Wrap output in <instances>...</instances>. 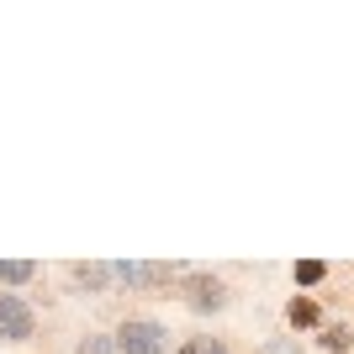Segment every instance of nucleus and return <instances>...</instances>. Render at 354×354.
Masks as SVG:
<instances>
[{"label": "nucleus", "mask_w": 354, "mask_h": 354, "mask_svg": "<svg viewBox=\"0 0 354 354\" xmlns=\"http://www.w3.org/2000/svg\"><path fill=\"white\" fill-rule=\"evenodd\" d=\"M111 339L122 354H169V328L159 317H122Z\"/></svg>", "instance_id": "nucleus-1"}, {"label": "nucleus", "mask_w": 354, "mask_h": 354, "mask_svg": "<svg viewBox=\"0 0 354 354\" xmlns=\"http://www.w3.org/2000/svg\"><path fill=\"white\" fill-rule=\"evenodd\" d=\"M180 301L196 312V317H217V312H227V286L217 281V275H207V270H191L185 281H180Z\"/></svg>", "instance_id": "nucleus-2"}, {"label": "nucleus", "mask_w": 354, "mask_h": 354, "mask_svg": "<svg viewBox=\"0 0 354 354\" xmlns=\"http://www.w3.org/2000/svg\"><path fill=\"white\" fill-rule=\"evenodd\" d=\"M37 333V312H32L27 296L0 291V344H27Z\"/></svg>", "instance_id": "nucleus-3"}, {"label": "nucleus", "mask_w": 354, "mask_h": 354, "mask_svg": "<svg viewBox=\"0 0 354 354\" xmlns=\"http://www.w3.org/2000/svg\"><path fill=\"white\" fill-rule=\"evenodd\" d=\"M286 328H291V333H317V328H323L317 296H291V301H286Z\"/></svg>", "instance_id": "nucleus-4"}, {"label": "nucleus", "mask_w": 354, "mask_h": 354, "mask_svg": "<svg viewBox=\"0 0 354 354\" xmlns=\"http://www.w3.org/2000/svg\"><path fill=\"white\" fill-rule=\"evenodd\" d=\"M69 281L80 286V291H90V296H106L111 291V265H74Z\"/></svg>", "instance_id": "nucleus-5"}, {"label": "nucleus", "mask_w": 354, "mask_h": 354, "mask_svg": "<svg viewBox=\"0 0 354 354\" xmlns=\"http://www.w3.org/2000/svg\"><path fill=\"white\" fill-rule=\"evenodd\" d=\"M317 349L323 354H349L354 349V328L349 323H323L317 328Z\"/></svg>", "instance_id": "nucleus-6"}, {"label": "nucleus", "mask_w": 354, "mask_h": 354, "mask_svg": "<svg viewBox=\"0 0 354 354\" xmlns=\"http://www.w3.org/2000/svg\"><path fill=\"white\" fill-rule=\"evenodd\" d=\"M37 281V265L32 259H0V291H16V286Z\"/></svg>", "instance_id": "nucleus-7"}, {"label": "nucleus", "mask_w": 354, "mask_h": 354, "mask_svg": "<svg viewBox=\"0 0 354 354\" xmlns=\"http://www.w3.org/2000/svg\"><path fill=\"white\" fill-rule=\"evenodd\" d=\"M291 281L301 286V291H312V286L328 281V265H323V259H296V265H291Z\"/></svg>", "instance_id": "nucleus-8"}, {"label": "nucleus", "mask_w": 354, "mask_h": 354, "mask_svg": "<svg viewBox=\"0 0 354 354\" xmlns=\"http://www.w3.org/2000/svg\"><path fill=\"white\" fill-rule=\"evenodd\" d=\"M180 354H233V349H227V339H217V333H191V339L180 344Z\"/></svg>", "instance_id": "nucleus-9"}, {"label": "nucleus", "mask_w": 354, "mask_h": 354, "mask_svg": "<svg viewBox=\"0 0 354 354\" xmlns=\"http://www.w3.org/2000/svg\"><path fill=\"white\" fill-rule=\"evenodd\" d=\"M74 354H122L111 333H85V339L74 344Z\"/></svg>", "instance_id": "nucleus-10"}, {"label": "nucleus", "mask_w": 354, "mask_h": 354, "mask_svg": "<svg viewBox=\"0 0 354 354\" xmlns=\"http://www.w3.org/2000/svg\"><path fill=\"white\" fill-rule=\"evenodd\" d=\"M254 354H307V349H301L296 339H265V344H259Z\"/></svg>", "instance_id": "nucleus-11"}]
</instances>
